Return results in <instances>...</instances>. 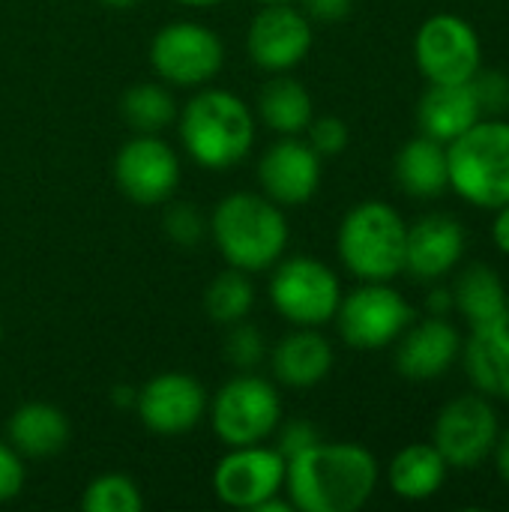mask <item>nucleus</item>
<instances>
[{"label": "nucleus", "instance_id": "nucleus-1", "mask_svg": "<svg viewBox=\"0 0 509 512\" xmlns=\"http://www.w3.org/2000/svg\"><path fill=\"white\" fill-rule=\"evenodd\" d=\"M381 480V465L363 444L318 441L288 459L285 492L300 512L363 510Z\"/></svg>", "mask_w": 509, "mask_h": 512}, {"label": "nucleus", "instance_id": "nucleus-2", "mask_svg": "<svg viewBox=\"0 0 509 512\" xmlns=\"http://www.w3.org/2000/svg\"><path fill=\"white\" fill-rule=\"evenodd\" d=\"M210 234L228 267L243 273H264L282 261L288 249L285 210L264 192H231L210 216Z\"/></svg>", "mask_w": 509, "mask_h": 512}, {"label": "nucleus", "instance_id": "nucleus-3", "mask_svg": "<svg viewBox=\"0 0 509 512\" xmlns=\"http://www.w3.org/2000/svg\"><path fill=\"white\" fill-rule=\"evenodd\" d=\"M255 114L231 90L198 87L180 111V141L192 162L210 171L240 165L255 144Z\"/></svg>", "mask_w": 509, "mask_h": 512}, {"label": "nucleus", "instance_id": "nucleus-4", "mask_svg": "<svg viewBox=\"0 0 509 512\" xmlns=\"http://www.w3.org/2000/svg\"><path fill=\"white\" fill-rule=\"evenodd\" d=\"M450 189L477 210L509 204V120L480 117L468 132L447 144Z\"/></svg>", "mask_w": 509, "mask_h": 512}, {"label": "nucleus", "instance_id": "nucleus-5", "mask_svg": "<svg viewBox=\"0 0 509 512\" xmlns=\"http://www.w3.org/2000/svg\"><path fill=\"white\" fill-rule=\"evenodd\" d=\"M408 222L387 201H360L336 231L342 267L360 282H393L405 273Z\"/></svg>", "mask_w": 509, "mask_h": 512}, {"label": "nucleus", "instance_id": "nucleus-6", "mask_svg": "<svg viewBox=\"0 0 509 512\" xmlns=\"http://www.w3.org/2000/svg\"><path fill=\"white\" fill-rule=\"evenodd\" d=\"M207 417L225 447L264 444L282 423V399L267 378L240 372L210 399Z\"/></svg>", "mask_w": 509, "mask_h": 512}, {"label": "nucleus", "instance_id": "nucleus-7", "mask_svg": "<svg viewBox=\"0 0 509 512\" xmlns=\"http://www.w3.org/2000/svg\"><path fill=\"white\" fill-rule=\"evenodd\" d=\"M270 303L288 324L321 330L336 318V309L342 303V282L324 261L294 255L276 261L270 279Z\"/></svg>", "mask_w": 509, "mask_h": 512}, {"label": "nucleus", "instance_id": "nucleus-8", "mask_svg": "<svg viewBox=\"0 0 509 512\" xmlns=\"http://www.w3.org/2000/svg\"><path fill=\"white\" fill-rule=\"evenodd\" d=\"M501 438V417L492 399L462 393L450 399L432 426V444L450 465V471H474L492 459Z\"/></svg>", "mask_w": 509, "mask_h": 512}, {"label": "nucleus", "instance_id": "nucleus-9", "mask_svg": "<svg viewBox=\"0 0 509 512\" xmlns=\"http://www.w3.org/2000/svg\"><path fill=\"white\" fill-rule=\"evenodd\" d=\"M414 63L429 84H468L483 69L477 27L456 12L429 15L414 36Z\"/></svg>", "mask_w": 509, "mask_h": 512}, {"label": "nucleus", "instance_id": "nucleus-10", "mask_svg": "<svg viewBox=\"0 0 509 512\" xmlns=\"http://www.w3.org/2000/svg\"><path fill=\"white\" fill-rule=\"evenodd\" d=\"M333 321L348 348L384 351L414 321V309L390 282H360V288L342 294Z\"/></svg>", "mask_w": 509, "mask_h": 512}, {"label": "nucleus", "instance_id": "nucleus-11", "mask_svg": "<svg viewBox=\"0 0 509 512\" xmlns=\"http://www.w3.org/2000/svg\"><path fill=\"white\" fill-rule=\"evenodd\" d=\"M153 72L171 87H207L225 66L219 33L198 21H171L150 42Z\"/></svg>", "mask_w": 509, "mask_h": 512}, {"label": "nucleus", "instance_id": "nucleus-12", "mask_svg": "<svg viewBox=\"0 0 509 512\" xmlns=\"http://www.w3.org/2000/svg\"><path fill=\"white\" fill-rule=\"evenodd\" d=\"M285 468L288 459L267 444L231 447L228 456L216 462L213 492L225 507L255 510L267 498L285 492Z\"/></svg>", "mask_w": 509, "mask_h": 512}, {"label": "nucleus", "instance_id": "nucleus-13", "mask_svg": "<svg viewBox=\"0 0 509 512\" xmlns=\"http://www.w3.org/2000/svg\"><path fill=\"white\" fill-rule=\"evenodd\" d=\"M114 183L138 207L165 204L180 186V159L159 135H135L114 156Z\"/></svg>", "mask_w": 509, "mask_h": 512}, {"label": "nucleus", "instance_id": "nucleus-14", "mask_svg": "<svg viewBox=\"0 0 509 512\" xmlns=\"http://www.w3.org/2000/svg\"><path fill=\"white\" fill-rule=\"evenodd\" d=\"M312 45V18L291 3H264L246 33V51L252 63L273 75L297 69L309 57Z\"/></svg>", "mask_w": 509, "mask_h": 512}, {"label": "nucleus", "instance_id": "nucleus-15", "mask_svg": "<svg viewBox=\"0 0 509 512\" xmlns=\"http://www.w3.org/2000/svg\"><path fill=\"white\" fill-rule=\"evenodd\" d=\"M207 390L186 372L153 375L135 390V414L153 435H186L207 417Z\"/></svg>", "mask_w": 509, "mask_h": 512}, {"label": "nucleus", "instance_id": "nucleus-16", "mask_svg": "<svg viewBox=\"0 0 509 512\" xmlns=\"http://www.w3.org/2000/svg\"><path fill=\"white\" fill-rule=\"evenodd\" d=\"M324 159L300 135H282L258 162V183L279 207H303L321 186Z\"/></svg>", "mask_w": 509, "mask_h": 512}, {"label": "nucleus", "instance_id": "nucleus-17", "mask_svg": "<svg viewBox=\"0 0 509 512\" xmlns=\"http://www.w3.org/2000/svg\"><path fill=\"white\" fill-rule=\"evenodd\" d=\"M462 339L465 336L450 318H438V315H426L420 321L414 318L405 327V333L393 342L396 372L417 384L438 381L453 369V363H459Z\"/></svg>", "mask_w": 509, "mask_h": 512}, {"label": "nucleus", "instance_id": "nucleus-18", "mask_svg": "<svg viewBox=\"0 0 509 512\" xmlns=\"http://www.w3.org/2000/svg\"><path fill=\"white\" fill-rule=\"evenodd\" d=\"M465 246H468V234L456 216L426 213L414 225H408L405 273H411L417 282L435 285L462 264Z\"/></svg>", "mask_w": 509, "mask_h": 512}, {"label": "nucleus", "instance_id": "nucleus-19", "mask_svg": "<svg viewBox=\"0 0 509 512\" xmlns=\"http://www.w3.org/2000/svg\"><path fill=\"white\" fill-rule=\"evenodd\" d=\"M333 363L336 351L330 339L318 333V327H297L294 333L282 336L270 351L273 378L291 390L318 387L333 372Z\"/></svg>", "mask_w": 509, "mask_h": 512}, {"label": "nucleus", "instance_id": "nucleus-20", "mask_svg": "<svg viewBox=\"0 0 509 512\" xmlns=\"http://www.w3.org/2000/svg\"><path fill=\"white\" fill-rule=\"evenodd\" d=\"M459 360L480 396L509 402V324L471 330V336L462 339Z\"/></svg>", "mask_w": 509, "mask_h": 512}, {"label": "nucleus", "instance_id": "nucleus-21", "mask_svg": "<svg viewBox=\"0 0 509 512\" xmlns=\"http://www.w3.org/2000/svg\"><path fill=\"white\" fill-rule=\"evenodd\" d=\"M453 291V312L471 327H492L509 324V294L507 282L495 273L489 264H468L456 282Z\"/></svg>", "mask_w": 509, "mask_h": 512}, {"label": "nucleus", "instance_id": "nucleus-22", "mask_svg": "<svg viewBox=\"0 0 509 512\" xmlns=\"http://www.w3.org/2000/svg\"><path fill=\"white\" fill-rule=\"evenodd\" d=\"M480 117H483V111L471 90V81L468 84H429L417 105L420 132L441 144L456 141Z\"/></svg>", "mask_w": 509, "mask_h": 512}, {"label": "nucleus", "instance_id": "nucleus-23", "mask_svg": "<svg viewBox=\"0 0 509 512\" xmlns=\"http://www.w3.org/2000/svg\"><path fill=\"white\" fill-rule=\"evenodd\" d=\"M6 432H9V444L24 459H51L60 450H66L72 426L60 408L48 402H27L12 411Z\"/></svg>", "mask_w": 509, "mask_h": 512}, {"label": "nucleus", "instance_id": "nucleus-24", "mask_svg": "<svg viewBox=\"0 0 509 512\" xmlns=\"http://www.w3.org/2000/svg\"><path fill=\"white\" fill-rule=\"evenodd\" d=\"M447 474H450V465L444 462L438 447L432 441L429 444L417 441V444L402 447L390 459V465H387V486H390V492L396 498L420 504V501L435 498L444 489Z\"/></svg>", "mask_w": 509, "mask_h": 512}, {"label": "nucleus", "instance_id": "nucleus-25", "mask_svg": "<svg viewBox=\"0 0 509 512\" xmlns=\"http://www.w3.org/2000/svg\"><path fill=\"white\" fill-rule=\"evenodd\" d=\"M396 183L411 198H438L450 189L447 144L417 135L396 153Z\"/></svg>", "mask_w": 509, "mask_h": 512}, {"label": "nucleus", "instance_id": "nucleus-26", "mask_svg": "<svg viewBox=\"0 0 509 512\" xmlns=\"http://www.w3.org/2000/svg\"><path fill=\"white\" fill-rule=\"evenodd\" d=\"M312 117H315L312 93L288 72H279L261 87L258 120L276 135H303Z\"/></svg>", "mask_w": 509, "mask_h": 512}, {"label": "nucleus", "instance_id": "nucleus-27", "mask_svg": "<svg viewBox=\"0 0 509 512\" xmlns=\"http://www.w3.org/2000/svg\"><path fill=\"white\" fill-rule=\"evenodd\" d=\"M120 117L135 135H159L177 117V102L165 84L138 81L120 96Z\"/></svg>", "mask_w": 509, "mask_h": 512}, {"label": "nucleus", "instance_id": "nucleus-28", "mask_svg": "<svg viewBox=\"0 0 509 512\" xmlns=\"http://www.w3.org/2000/svg\"><path fill=\"white\" fill-rule=\"evenodd\" d=\"M252 306H255V285H252L249 273H243L237 267L216 273L204 291V312L219 327L246 321Z\"/></svg>", "mask_w": 509, "mask_h": 512}, {"label": "nucleus", "instance_id": "nucleus-29", "mask_svg": "<svg viewBox=\"0 0 509 512\" xmlns=\"http://www.w3.org/2000/svg\"><path fill=\"white\" fill-rule=\"evenodd\" d=\"M84 512H141L144 495L138 483L126 474H102L87 483L81 495Z\"/></svg>", "mask_w": 509, "mask_h": 512}, {"label": "nucleus", "instance_id": "nucleus-30", "mask_svg": "<svg viewBox=\"0 0 509 512\" xmlns=\"http://www.w3.org/2000/svg\"><path fill=\"white\" fill-rule=\"evenodd\" d=\"M264 357H267V345H264L261 330L246 321L231 324L228 339H225V360L240 372H252L264 363Z\"/></svg>", "mask_w": 509, "mask_h": 512}, {"label": "nucleus", "instance_id": "nucleus-31", "mask_svg": "<svg viewBox=\"0 0 509 512\" xmlns=\"http://www.w3.org/2000/svg\"><path fill=\"white\" fill-rule=\"evenodd\" d=\"M471 90L480 102L483 117L509 114V72L504 69H480L471 78Z\"/></svg>", "mask_w": 509, "mask_h": 512}, {"label": "nucleus", "instance_id": "nucleus-32", "mask_svg": "<svg viewBox=\"0 0 509 512\" xmlns=\"http://www.w3.org/2000/svg\"><path fill=\"white\" fill-rule=\"evenodd\" d=\"M306 141L312 144V150L321 156V159H333V156H342L348 141H351V132H348V123L342 117H312V123L306 126Z\"/></svg>", "mask_w": 509, "mask_h": 512}, {"label": "nucleus", "instance_id": "nucleus-33", "mask_svg": "<svg viewBox=\"0 0 509 512\" xmlns=\"http://www.w3.org/2000/svg\"><path fill=\"white\" fill-rule=\"evenodd\" d=\"M210 231V222L192 204H171L165 210V234L180 246H195Z\"/></svg>", "mask_w": 509, "mask_h": 512}, {"label": "nucleus", "instance_id": "nucleus-34", "mask_svg": "<svg viewBox=\"0 0 509 512\" xmlns=\"http://www.w3.org/2000/svg\"><path fill=\"white\" fill-rule=\"evenodd\" d=\"M24 480H27L24 456L9 441H0V504L18 498L24 489Z\"/></svg>", "mask_w": 509, "mask_h": 512}, {"label": "nucleus", "instance_id": "nucleus-35", "mask_svg": "<svg viewBox=\"0 0 509 512\" xmlns=\"http://www.w3.org/2000/svg\"><path fill=\"white\" fill-rule=\"evenodd\" d=\"M279 426H282V423H279ZM318 441H321V435H318V429H315L309 420H291V423H285V426L279 429V444H276V450H279L285 459H291V456L309 450V447L318 444Z\"/></svg>", "mask_w": 509, "mask_h": 512}, {"label": "nucleus", "instance_id": "nucleus-36", "mask_svg": "<svg viewBox=\"0 0 509 512\" xmlns=\"http://www.w3.org/2000/svg\"><path fill=\"white\" fill-rule=\"evenodd\" d=\"M300 3L312 21H324V24L345 21L354 9V0H300Z\"/></svg>", "mask_w": 509, "mask_h": 512}, {"label": "nucleus", "instance_id": "nucleus-37", "mask_svg": "<svg viewBox=\"0 0 509 512\" xmlns=\"http://www.w3.org/2000/svg\"><path fill=\"white\" fill-rule=\"evenodd\" d=\"M426 309H429V315L450 318V312H453V291H450L447 285H438V282H435V288H432L429 297H426Z\"/></svg>", "mask_w": 509, "mask_h": 512}, {"label": "nucleus", "instance_id": "nucleus-38", "mask_svg": "<svg viewBox=\"0 0 509 512\" xmlns=\"http://www.w3.org/2000/svg\"><path fill=\"white\" fill-rule=\"evenodd\" d=\"M492 243L501 255L509 258V204L495 210V222H492Z\"/></svg>", "mask_w": 509, "mask_h": 512}, {"label": "nucleus", "instance_id": "nucleus-39", "mask_svg": "<svg viewBox=\"0 0 509 512\" xmlns=\"http://www.w3.org/2000/svg\"><path fill=\"white\" fill-rule=\"evenodd\" d=\"M492 459H495V468H498L501 480L509 486V429L507 432H501V438H498V444H495Z\"/></svg>", "mask_w": 509, "mask_h": 512}, {"label": "nucleus", "instance_id": "nucleus-40", "mask_svg": "<svg viewBox=\"0 0 509 512\" xmlns=\"http://www.w3.org/2000/svg\"><path fill=\"white\" fill-rule=\"evenodd\" d=\"M180 6H189V9H210V6H219L222 0H174Z\"/></svg>", "mask_w": 509, "mask_h": 512}, {"label": "nucleus", "instance_id": "nucleus-41", "mask_svg": "<svg viewBox=\"0 0 509 512\" xmlns=\"http://www.w3.org/2000/svg\"><path fill=\"white\" fill-rule=\"evenodd\" d=\"M102 6H108V9H132V6H138L141 0H99Z\"/></svg>", "mask_w": 509, "mask_h": 512}, {"label": "nucleus", "instance_id": "nucleus-42", "mask_svg": "<svg viewBox=\"0 0 509 512\" xmlns=\"http://www.w3.org/2000/svg\"><path fill=\"white\" fill-rule=\"evenodd\" d=\"M258 3L264 6V3H291V0H258Z\"/></svg>", "mask_w": 509, "mask_h": 512}, {"label": "nucleus", "instance_id": "nucleus-43", "mask_svg": "<svg viewBox=\"0 0 509 512\" xmlns=\"http://www.w3.org/2000/svg\"><path fill=\"white\" fill-rule=\"evenodd\" d=\"M0 342H3V324H0Z\"/></svg>", "mask_w": 509, "mask_h": 512}, {"label": "nucleus", "instance_id": "nucleus-44", "mask_svg": "<svg viewBox=\"0 0 509 512\" xmlns=\"http://www.w3.org/2000/svg\"><path fill=\"white\" fill-rule=\"evenodd\" d=\"M507 294H509V282H507Z\"/></svg>", "mask_w": 509, "mask_h": 512}]
</instances>
